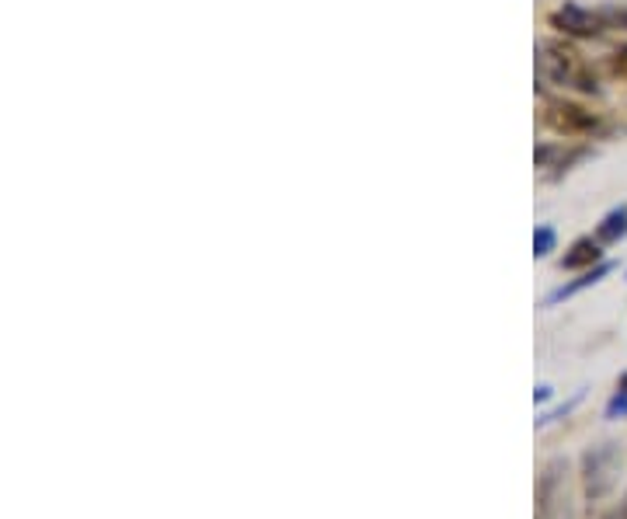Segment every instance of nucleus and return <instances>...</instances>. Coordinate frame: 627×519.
<instances>
[{
	"mask_svg": "<svg viewBox=\"0 0 627 519\" xmlns=\"http://www.w3.org/2000/svg\"><path fill=\"white\" fill-rule=\"evenodd\" d=\"M551 394H554L551 384H541V387L534 391V401H541V405H544V401H551Z\"/></svg>",
	"mask_w": 627,
	"mask_h": 519,
	"instance_id": "9b49d317",
	"label": "nucleus"
},
{
	"mask_svg": "<svg viewBox=\"0 0 627 519\" xmlns=\"http://www.w3.org/2000/svg\"><path fill=\"white\" fill-rule=\"evenodd\" d=\"M554 245H558V230L547 227V224H541V227L534 230V255H537V258H547V255L554 251Z\"/></svg>",
	"mask_w": 627,
	"mask_h": 519,
	"instance_id": "6e6552de",
	"label": "nucleus"
},
{
	"mask_svg": "<svg viewBox=\"0 0 627 519\" xmlns=\"http://www.w3.org/2000/svg\"><path fill=\"white\" fill-rule=\"evenodd\" d=\"M610 272H614V266H610V262H599V266H593V269H586V272H578V279L565 282L562 290L547 293V307H551V303H562V300H572L575 293H583V290L596 287V282H599L603 276H610Z\"/></svg>",
	"mask_w": 627,
	"mask_h": 519,
	"instance_id": "423d86ee",
	"label": "nucleus"
},
{
	"mask_svg": "<svg viewBox=\"0 0 627 519\" xmlns=\"http://www.w3.org/2000/svg\"><path fill=\"white\" fill-rule=\"evenodd\" d=\"M599 14H603V21H607V29L627 32V8H603Z\"/></svg>",
	"mask_w": 627,
	"mask_h": 519,
	"instance_id": "9d476101",
	"label": "nucleus"
},
{
	"mask_svg": "<svg viewBox=\"0 0 627 519\" xmlns=\"http://www.w3.org/2000/svg\"><path fill=\"white\" fill-rule=\"evenodd\" d=\"M551 29H558L565 35H575V39H599L603 32H607V21H603L599 11L565 4V8H558L551 14Z\"/></svg>",
	"mask_w": 627,
	"mask_h": 519,
	"instance_id": "7ed1b4c3",
	"label": "nucleus"
},
{
	"mask_svg": "<svg viewBox=\"0 0 627 519\" xmlns=\"http://www.w3.org/2000/svg\"><path fill=\"white\" fill-rule=\"evenodd\" d=\"M544 120L551 129H558L565 136H589L599 129V115L583 105H572V102H551Z\"/></svg>",
	"mask_w": 627,
	"mask_h": 519,
	"instance_id": "20e7f679",
	"label": "nucleus"
},
{
	"mask_svg": "<svg viewBox=\"0 0 627 519\" xmlns=\"http://www.w3.org/2000/svg\"><path fill=\"white\" fill-rule=\"evenodd\" d=\"M537 77L544 84L578 91V94H599L603 91L596 74L589 70V63L583 60V53L568 42H558V39L537 42Z\"/></svg>",
	"mask_w": 627,
	"mask_h": 519,
	"instance_id": "f257e3e1",
	"label": "nucleus"
},
{
	"mask_svg": "<svg viewBox=\"0 0 627 519\" xmlns=\"http://www.w3.org/2000/svg\"><path fill=\"white\" fill-rule=\"evenodd\" d=\"M620 446L617 443H599L593 450H586L583 457V491L589 502H603L607 495H614L617 481H620Z\"/></svg>",
	"mask_w": 627,
	"mask_h": 519,
	"instance_id": "f03ea898",
	"label": "nucleus"
},
{
	"mask_svg": "<svg viewBox=\"0 0 627 519\" xmlns=\"http://www.w3.org/2000/svg\"><path fill=\"white\" fill-rule=\"evenodd\" d=\"M603 262V245L596 241V238H578L572 248H568V255L562 258V269H568V272H586V269H593V266H599Z\"/></svg>",
	"mask_w": 627,
	"mask_h": 519,
	"instance_id": "39448f33",
	"label": "nucleus"
},
{
	"mask_svg": "<svg viewBox=\"0 0 627 519\" xmlns=\"http://www.w3.org/2000/svg\"><path fill=\"white\" fill-rule=\"evenodd\" d=\"M607 418H627V373L617 381V391L607 405Z\"/></svg>",
	"mask_w": 627,
	"mask_h": 519,
	"instance_id": "1a4fd4ad",
	"label": "nucleus"
},
{
	"mask_svg": "<svg viewBox=\"0 0 627 519\" xmlns=\"http://www.w3.org/2000/svg\"><path fill=\"white\" fill-rule=\"evenodd\" d=\"M624 233H627V206H617V209H610V214L599 220L596 241L599 245H617Z\"/></svg>",
	"mask_w": 627,
	"mask_h": 519,
	"instance_id": "0eeeda50",
	"label": "nucleus"
}]
</instances>
